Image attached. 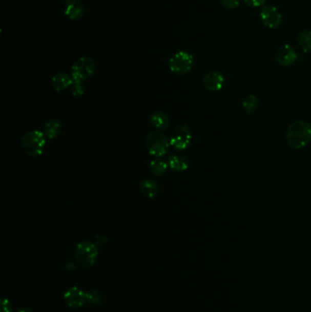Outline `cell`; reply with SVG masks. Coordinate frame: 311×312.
<instances>
[{"mask_svg": "<svg viewBox=\"0 0 311 312\" xmlns=\"http://www.w3.org/2000/svg\"><path fill=\"white\" fill-rule=\"evenodd\" d=\"M1 312H13L12 305L9 300L3 299L1 301Z\"/></svg>", "mask_w": 311, "mask_h": 312, "instance_id": "d4e9b609", "label": "cell"}, {"mask_svg": "<svg viewBox=\"0 0 311 312\" xmlns=\"http://www.w3.org/2000/svg\"><path fill=\"white\" fill-rule=\"evenodd\" d=\"M258 104H259V100L257 99V96L250 94V95L246 96L242 101V107L246 113L250 114V113H253L257 110Z\"/></svg>", "mask_w": 311, "mask_h": 312, "instance_id": "ffe728a7", "label": "cell"}, {"mask_svg": "<svg viewBox=\"0 0 311 312\" xmlns=\"http://www.w3.org/2000/svg\"><path fill=\"white\" fill-rule=\"evenodd\" d=\"M203 84L209 92H219L224 87V76L219 71H209L203 77Z\"/></svg>", "mask_w": 311, "mask_h": 312, "instance_id": "8fae6325", "label": "cell"}, {"mask_svg": "<svg viewBox=\"0 0 311 312\" xmlns=\"http://www.w3.org/2000/svg\"><path fill=\"white\" fill-rule=\"evenodd\" d=\"M71 94L75 97H80L85 92V84L84 81L74 80V82L71 86Z\"/></svg>", "mask_w": 311, "mask_h": 312, "instance_id": "7402d4cb", "label": "cell"}, {"mask_svg": "<svg viewBox=\"0 0 311 312\" xmlns=\"http://www.w3.org/2000/svg\"><path fill=\"white\" fill-rule=\"evenodd\" d=\"M98 246L95 243L90 241L80 242L75 251V258L79 266L83 268L92 267L98 258Z\"/></svg>", "mask_w": 311, "mask_h": 312, "instance_id": "3957f363", "label": "cell"}, {"mask_svg": "<svg viewBox=\"0 0 311 312\" xmlns=\"http://www.w3.org/2000/svg\"><path fill=\"white\" fill-rule=\"evenodd\" d=\"M259 17L262 23L269 28V29H277L281 25L282 22V15L278 11L277 8L273 6H264L260 9Z\"/></svg>", "mask_w": 311, "mask_h": 312, "instance_id": "ba28073f", "label": "cell"}, {"mask_svg": "<svg viewBox=\"0 0 311 312\" xmlns=\"http://www.w3.org/2000/svg\"><path fill=\"white\" fill-rule=\"evenodd\" d=\"M94 243L97 246H104L108 243V238L105 236H97Z\"/></svg>", "mask_w": 311, "mask_h": 312, "instance_id": "484cf974", "label": "cell"}, {"mask_svg": "<svg viewBox=\"0 0 311 312\" xmlns=\"http://www.w3.org/2000/svg\"><path fill=\"white\" fill-rule=\"evenodd\" d=\"M140 189L142 195L147 198H154L159 193L158 183L152 178H146L142 180L140 184Z\"/></svg>", "mask_w": 311, "mask_h": 312, "instance_id": "9a60e30c", "label": "cell"}, {"mask_svg": "<svg viewBox=\"0 0 311 312\" xmlns=\"http://www.w3.org/2000/svg\"><path fill=\"white\" fill-rule=\"evenodd\" d=\"M146 144L147 150L151 155L156 158H161L164 156L169 150L170 140L161 132H152L146 139Z\"/></svg>", "mask_w": 311, "mask_h": 312, "instance_id": "277c9868", "label": "cell"}, {"mask_svg": "<svg viewBox=\"0 0 311 312\" xmlns=\"http://www.w3.org/2000/svg\"><path fill=\"white\" fill-rule=\"evenodd\" d=\"M63 132V124L58 120H50L43 127V133L48 139H54Z\"/></svg>", "mask_w": 311, "mask_h": 312, "instance_id": "2e32d148", "label": "cell"}, {"mask_svg": "<svg viewBox=\"0 0 311 312\" xmlns=\"http://www.w3.org/2000/svg\"><path fill=\"white\" fill-rule=\"evenodd\" d=\"M95 68V63L92 58L80 57L71 67V76L74 80L84 81L93 75Z\"/></svg>", "mask_w": 311, "mask_h": 312, "instance_id": "8992f818", "label": "cell"}, {"mask_svg": "<svg viewBox=\"0 0 311 312\" xmlns=\"http://www.w3.org/2000/svg\"><path fill=\"white\" fill-rule=\"evenodd\" d=\"M150 121L156 129L159 130H165L170 125V118L167 114L162 112L152 113V115L150 117Z\"/></svg>", "mask_w": 311, "mask_h": 312, "instance_id": "e0dca14e", "label": "cell"}, {"mask_svg": "<svg viewBox=\"0 0 311 312\" xmlns=\"http://www.w3.org/2000/svg\"><path fill=\"white\" fill-rule=\"evenodd\" d=\"M168 163L161 158H156L153 160L150 163V169L153 175L155 176H161L164 175L168 169Z\"/></svg>", "mask_w": 311, "mask_h": 312, "instance_id": "d6986e66", "label": "cell"}, {"mask_svg": "<svg viewBox=\"0 0 311 312\" xmlns=\"http://www.w3.org/2000/svg\"><path fill=\"white\" fill-rule=\"evenodd\" d=\"M298 58V54L294 49L289 45H283L279 47L276 53L275 59L281 66H291Z\"/></svg>", "mask_w": 311, "mask_h": 312, "instance_id": "30bf717a", "label": "cell"}, {"mask_svg": "<svg viewBox=\"0 0 311 312\" xmlns=\"http://www.w3.org/2000/svg\"><path fill=\"white\" fill-rule=\"evenodd\" d=\"M64 300L70 308H81L87 301V293L79 287H71L64 293Z\"/></svg>", "mask_w": 311, "mask_h": 312, "instance_id": "9c48e42d", "label": "cell"}, {"mask_svg": "<svg viewBox=\"0 0 311 312\" xmlns=\"http://www.w3.org/2000/svg\"><path fill=\"white\" fill-rule=\"evenodd\" d=\"M220 2L225 9H230V10L237 9L240 4V0H220Z\"/></svg>", "mask_w": 311, "mask_h": 312, "instance_id": "603a6c76", "label": "cell"}, {"mask_svg": "<svg viewBox=\"0 0 311 312\" xmlns=\"http://www.w3.org/2000/svg\"><path fill=\"white\" fill-rule=\"evenodd\" d=\"M245 4L253 8H262L265 6L266 0H244Z\"/></svg>", "mask_w": 311, "mask_h": 312, "instance_id": "cb8c5ba5", "label": "cell"}, {"mask_svg": "<svg viewBox=\"0 0 311 312\" xmlns=\"http://www.w3.org/2000/svg\"><path fill=\"white\" fill-rule=\"evenodd\" d=\"M46 136L40 131H31L26 133L21 140V148L30 157L42 155L46 146Z\"/></svg>", "mask_w": 311, "mask_h": 312, "instance_id": "7a4b0ae2", "label": "cell"}, {"mask_svg": "<svg viewBox=\"0 0 311 312\" xmlns=\"http://www.w3.org/2000/svg\"><path fill=\"white\" fill-rule=\"evenodd\" d=\"M87 301L93 305L100 306L103 302V296L98 290H91L87 293Z\"/></svg>", "mask_w": 311, "mask_h": 312, "instance_id": "44dd1931", "label": "cell"}, {"mask_svg": "<svg viewBox=\"0 0 311 312\" xmlns=\"http://www.w3.org/2000/svg\"><path fill=\"white\" fill-rule=\"evenodd\" d=\"M296 41L298 46L301 49V50L308 53L311 52V31L310 30H302L300 31L297 38H296Z\"/></svg>", "mask_w": 311, "mask_h": 312, "instance_id": "ac0fdd59", "label": "cell"}, {"mask_svg": "<svg viewBox=\"0 0 311 312\" xmlns=\"http://www.w3.org/2000/svg\"><path fill=\"white\" fill-rule=\"evenodd\" d=\"M74 82L72 76H70L64 72H59L53 76L51 79V87L56 92H63L68 88L71 87Z\"/></svg>", "mask_w": 311, "mask_h": 312, "instance_id": "4fadbf2b", "label": "cell"}, {"mask_svg": "<svg viewBox=\"0 0 311 312\" xmlns=\"http://www.w3.org/2000/svg\"><path fill=\"white\" fill-rule=\"evenodd\" d=\"M17 312H32V310L29 308H21Z\"/></svg>", "mask_w": 311, "mask_h": 312, "instance_id": "4316f807", "label": "cell"}, {"mask_svg": "<svg viewBox=\"0 0 311 312\" xmlns=\"http://www.w3.org/2000/svg\"><path fill=\"white\" fill-rule=\"evenodd\" d=\"M195 63L194 56L184 50H180L172 56L169 69L175 75H184L191 71Z\"/></svg>", "mask_w": 311, "mask_h": 312, "instance_id": "5b68a950", "label": "cell"}, {"mask_svg": "<svg viewBox=\"0 0 311 312\" xmlns=\"http://www.w3.org/2000/svg\"><path fill=\"white\" fill-rule=\"evenodd\" d=\"M168 165L174 172H184L189 167V161L185 154L182 153H175L171 155L168 159Z\"/></svg>", "mask_w": 311, "mask_h": 312, "instance_id": "5bb4252c", "label": "cell"}, {"mask_svg": "<svg viewBox=\"0 0 311 312\" xmlns=\"http://www.w3.org/2000/svg\"><path fill=\"white\" fill-rule=\"evenodd\" d=\"M311 142V124L305 121H297L288 127L286 142L292 149H302Z\"/></svg>", "mask_w": 311, "mask_h": 312, "instance_id": "6da1fadb", "label": "cell"}, {"mask_svg": "<svg viewBox=\"0 0 311 312\" xmlns=\"http://www.w3.org/2000/svg\"><path fill=\"white\" fill-rule=\"evenodd\" d=\"M64 13L71 20H79L85 14V7L79 0H66Z\"/></svg>", "mask_w": 311, "mask_h": 312, "instance_id": "7c38bea8", "label": "cell"}, {"mask_svg": "<svg viewBox=\"0 0 311 312\" xmlns=\"http://www.w3.org/2000/svg\"><path fill=\"white\" fill-rule=\"evenodd\" d=\"M169 140L171 145L175 149L185 150L191 143V131L186 125H179L173 130Z\"/></svg>", "mask_w": 311, "mask_h": 312, "instance_id": "52a82bcc", "label": "cell"}]
</instances>
